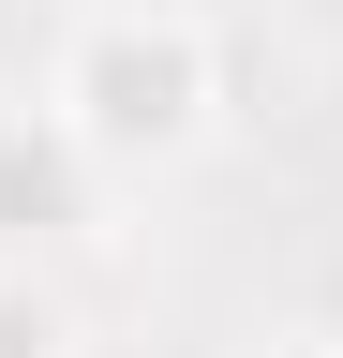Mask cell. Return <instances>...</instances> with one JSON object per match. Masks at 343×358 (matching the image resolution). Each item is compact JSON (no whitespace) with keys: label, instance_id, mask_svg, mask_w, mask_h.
<instances>
[{"label":"cell","instance_id":"cell-1","mask_svg":"<svg viewBox=\"0 0 343 358\" xmlns=\"http://www.w3.org/2000/svg\"><path fill=\"white\" fill-rule=\"evenodd\" d=\"M45 105L90 134L119 194H149V179L209 164V134H224V30L194 0H90L45 60Z\"/></svg>","mask_w":343,"mask_h":358},{"label":"cell","instance_id":"cell-2","mask_svg":"<svg viewBox=\"0 0 343 358\" xmlns=\"http://www.w3.org/2000/svg\"><path fill=\"white\" fill-rule=\"evenodd\" d=\"M90 239H119V179L90 164V134L45 90L0 105V254H90Z\"/></svg>","mask_w":343,"mask_h":358},{"label":"cell","instance_id":"cell-3","mask_svg":"<svg viewBox=\"0 0 343 358\" xmlns=\"http://www.w3.org/2000/svg\"><path fill=\"white\" fill-rule=\"evenodd\" d=\"M0 358H75V313H60V284L0 268Z\"/></svg>","mask_w":343,"mask_h":358},{"label":"cell","instance_id":"cell-4","mask_svg":"<svg viewBox=\"0 0 343 358\" xmlns=\"http://www.w3.org/2000/svg\"><path fill=\"white\" fill-rule=\"evenodd\" d=\"M269 358H343V343H328V329H314V343H269Z\"/></svg>","mask_w":343,"mask_h":358}]
</instances>
